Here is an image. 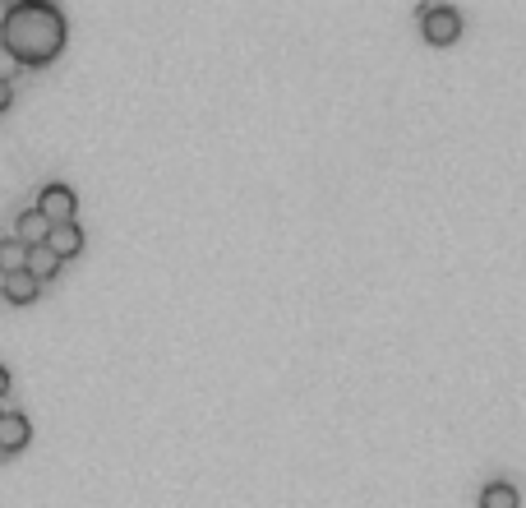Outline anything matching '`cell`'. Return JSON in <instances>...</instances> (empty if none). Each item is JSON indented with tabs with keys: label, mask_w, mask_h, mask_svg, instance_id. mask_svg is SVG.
<instances>
[{
	"label": "cell",
	"mask_w": 526,
	"mask_h": 508,
	"mask_svg": "<svg viewBox=\"0 0 526 508\" xmlns=\"http://www.w3.org/2000/svg\"><path fill=\"white\" fill-rule=\"evenodd\" d=\"M0 42L24 65H47L65 47V14L51 0H14L0 28Z\"/></svg>",
	"instance_id": "obj_1"
},
{
	"label": "cell",
	"mask_w": 526,
	"mask_h": 508,
	"mask_svg": "<svg viewBox=\"0 0 526 508\" xmlns=\"http://www.w3.org/2000/svg\"><path fill=\"white\" fill-rule=\"evenodd\" d=\"M420 33H425V42H434V47H448V42L462 37V14H457L453 5H425V10H420Z\"/></svg>",
	"instance_id": "obj_2"
},
{
	"label": "cell",
	"mask_w": 526,
	"mask_h": 508,
	"mask_svg": "<svg viewBox=\"0 0 526 508\" xmlns=\"http://www.w3.org/2000/svg\"><path fill=\"white\" fill-rule=\"evenodd\" d=\"M37 208H42V213H47V222L56 227V222H74V213H79V199H74L70 185L51 181V185H42V194H37Z\"/></svg>",
	"instance_id": "obj_3"
},
{
	"label": "cell",
	"mask_w": 526,
	"mask_h": 508,
	"mask_svg": "<svg viewBox=\"0 0 526 508\" xmlns=\"http://www.w3.org/2000/svg\"><path fill=\"white\" fill-rule=\"evenodd\" d=\"M28 439H33V421H28L24 412L5 407V412H0V453H14V448H24Z\"/></svg>",
	"instance_id": "obj_4"
},
{
	"label": "cell",
	"mask_w": 526,
	"mask_h": 508,
	"mask_svg": "<svg viewBox=\"0 0 526 508\" xmlns=\"http://www.w3.org/2000/svg\"><path fill=\"white\" fill-rule=\"evenodd\" d=\"M47 236H51V222H47V213H42V208H24V213H19V218H14V241H24L28 250H33V245H47Z\"/></svg>",
	"instance_id": "obj_5"
},
{
	"label": "cell",
	"mask_w": 526,
	"mask_h": 508,
	"mask_svg": "<svg viewBox=\"0 0 526 508\" xmlns=\"http://www.w3.org/2000/svg\"><path fill=\"white\" fill-rule=\"evenodd\" d=\"M47 245L60 254V259H74V254L84 250V231H79V222H56L47 236Z\"/></svg>",
	"instance_id": "obj_6"
},
{
	"label": "cell",
	"mask_w": 526,
	"mask_h": 508,
	"mask_svg": "<svg viewBox=\"0 0 526 508\" xmlns=\"http://www.w3.org/2000/svg\"><path fill=\"white\" fill-rule=\"evenodd\" d=\"M60 264H65V259H60V254L51 250V245H33V250H28V273H33L37 282L56 278V273H60Z\"/></svg>",
	"instance_id": "obj_7"
},
{
	"label": "cell",
	"mask_w": 526,
	"mask_h": 508,
	"mask_svg": "<svg viewBox=\"0 0 526 508\" xmlns=\"http://www.w3.org/2000/svg\"><path fill=\"white\" fill-rule=\"evenodd\" d=\"M517 504H522V495H517L513 481H490L480 490V508H517Z\"/></svg>",
	"instance_id": "obj_8"
},
{
	"label": "cell",
	"mask_w": 526,
	"mask_h": 508,
	"mask_svg": "<svg viewBox=\"0 0 526 508\" xmlns=\"http://www.w3.org/2000/svg\"><path fill=\"white\" fill-rule=\"evenodd\" d=\"M5 296H10V301H19V305L37 301V278H33V273H28V268H19V273H10V282H5Z\"/></svg>",
	"instance_id": "obj_9"
},
{
	"label": "cell",
	"mask_w": 526,
	"mask_h": 508,
	"mask_svg": "<svg viewBox=\"0 0 526 508\" xmlns=\"http://www.w3.org/2000/svg\"><path fill=\"white\" fill-rule=\"evenodd\" d=\"M0 268L5 273H19V268H28V245L24 241H0Z\"/></svg>",
	"instance_id": "obj_10"
},
{
	"label": "cell",
	"mask_w": 526,
	"mask_h": 508,
	"mask_svg": "<svg viewBox=\"0 0 526 508\" xmlns=\"http://www.w3.org/2000/svg\"><path fill=\"white\" fill-rule=\"evenodd\" d=\"M19 70H24V61H19V56H14V51L0 42V79L10 84V74H19Z\"/></svg>",
	"instance_id": "obj_11"
},
{
	"label": "cell",
	"mask_w": 526,
	"mask_h": 508,
	"mask_svg": "<svg viewBox=\"0 0 526 508\" xmlns=\"http://www.w3.org/2000/svg\"><path fill=\"white\" fill-rule=\"evenodd\" d=\"M10 97H14V88H10V84H5V79H0V111L10 107Z\"/></svg>",
	"instance_id": "obj_12"
},
{
	"label": "cell",
	"mask_w": 526,
	"mask_h": 508,
	"mask_svg": "<svg viewBox=\"0 0 526 508\" xmlns=\"http://www.w3.org/2000/svg\"><path fill=\"white\" fill-rule=\"evenodd\" d=\"M5 393H10V370L0 365V398H5Z\"/></svg>",
	"instance_id": "obj_13"
},
{
	"label": "cell",
	"mask_w": 526,
	"mask_h": 508,
	"mask_svg": "<svg viewBox=\"0 0 526 508\" xmlns=\"http://www.w3.org/2000/svg\"><path fill=\"white\" fill-rule=\"evenodd\" d=\"M5 282H10V273H5V268H0V296H5Z\"/></svg>",
	"instance_id": "obj_14"
},
{
	"label": "cell",
	"mask_w": 526,
	"mask_h": 508,
	"mask_svg": "<svg viewBox=\"0 0 526 508\" xmlns=\"http://www.w3.org/2000/svg\"><path fill=\"white\" fill-rule=\"evenodd\" d=\"M5 14H10V5H0V28H5Z\"/></svg>",
	"instance_id": "obj_15"
}]
</instances>
